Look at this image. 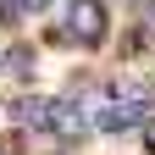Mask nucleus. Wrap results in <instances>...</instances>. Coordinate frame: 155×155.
Wrapping results in <instances>:
<instances>
[{"instance_id": "nucleus-1", "label": "nucleus", "mask_w": 155, "mask_h": 155, "mask_svg": "<svg viewBox=\"0 0 155 155\" xmlns=\"http://www.w3.org/2000/svg\"><path fill=\"white\" fill-rule=\"evenodd\" d=\"M105 33H111L105 0H67V39L72 45H105Z\"/></svg>"}, {"instance_id": "nucleus-2", "label": "nucleus", "mask_w": 155, "mask_h": 155, "mask_svg": "<svg viewBox=\"0 0 155 155\" xmlns=\"http://www.w3.org/2000/svg\"><path fill=\"white\" fill-rule=\"evenodd\" d=\"M50 133H61V139H78V133L89 127V116L78 111V100H50V116H45Z\"/></svg>"}, {"instance_id": "nucleus-3", "label": "nucleus", "mask_w": 155, "mask_h": 155, "mask_svg": "<svg viewBox=\"0 0 155 155\" xmlns=\"http://www.w3.org/2000/svg\"><path fill=\"white\" fill-rule=\"evenodd\" d=\"M11 122H22V127H45V116H50V100L45 94H22V100H11Z\"/></svg>"}, {"instance_id": "nucleus-4", "label": "nucleus", "mask_w": 155, "mask_h": 155, "mask_svg": "<svg viewBox=\"0 0 155 155\" xmlns=\"http://www.w3.org/2000/svg\"><path fill=\"white\" fill-rule=\"evenodd\" d=\"M11 6H17V11H45L50 0H11Z\"/></svg>"}, {"instance_id": "nucleus-5", "label": "nucleus", "mask_w": 155, "mask_h": 155, "mask_svg": "<svg viewBox=\"0 0 155 155\" xmlns=\"http://www.w3.org/2000/svg\"><path fill=\"white\" fill-rule=\"evenodd\" d=\"M17 17H22V11H17L11 0H0V22H17Z\"/></svg>"}, {"instance_id": "nucleus-6", "label": "nucleus", "mask_w": 155, "mask_h": 155, "mask_svg": "<svg viewBox=\"0 0 155 155\" xmlns=\"http://www.w3.org/2000/svg\"><path fill=\"white\" fill-rule=\"evenodd\" d=\"M144 150L155 155V122H144Z\"/></svg>"}]
</instances>
